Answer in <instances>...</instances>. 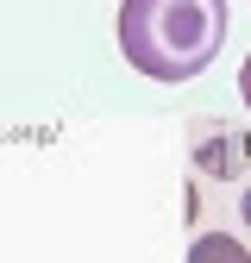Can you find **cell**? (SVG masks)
<instances>
[{
    "label": "cell",
    "mask_w": 251,
    "mask_h": 263,
    "mask_svg": "<svg viewBox=\"0 0 251 263\" xmlns=\"http://www.w3.org/2000/svg\"><path fill=\"white\" fill-rule=\"evenodd\" d=\"M239 101H245V107H251V57H245V63H239Z\"/></svg>",
    "instance_id": "cell-4"
},
{
    "label": "cell",
    "mask_w": 251,
    "mask_h": 263,
    "mask_svg": "<svg viewBox=\"0 0 251 263\" xmlns=\"http://www.w3.org/2000/svg\"><path fill=\"white\" fill-rule=\"evenodd\" d=\"M188 263H251V251L232 232H201L195 245H188Z\"/></svg>",
    "instance_id": "cell-3"
},
{
    "label": "cell",
    "mask_w": 251,
    "mask_h": 263,
    "mask_svg": "<svg viewBox=\"0 0 251 263\" xmlns=\"http://www.w3.org/2000/svg\"><path fill=\"white\" fill-rule=\"evenodd\" d=\"M188 163H195L207 182H232L251 163V132L220 125V119H195L188 125Z\"/></svg>",
    "instance_id": "cell-2"
},
{
    "label": "cell",
    "mask_w": 251,
    "mask_h": 263,
    "mask_svg": "<svg viewBox=\"0 0 251 263\" xmlns=\"http://www.w3.org/2000/svg\"><path fill=\"white\" fill-rule=\"evenodd\" d=\"M239 219H245V232H251V182H245V194H239Z\"/></svg>",
    "instance_id": "cell-5"
},
{
    "label": "cell",
    "mask_w": 251,
    "mask_h": 263,
    "mask_svg": "<svg viewBox=\"0 0 251 263\" xmlns=\"http://www.w3.org/2000/svg\"><path fill=\"white\" fill-rule=\"evenodd\" d=\"M226 0H119L113 38L145 82H195L226 44Z\"/></svg>",
    "instance_id": "cell-1"
}]
</instances>
